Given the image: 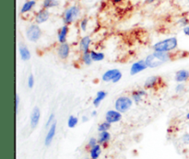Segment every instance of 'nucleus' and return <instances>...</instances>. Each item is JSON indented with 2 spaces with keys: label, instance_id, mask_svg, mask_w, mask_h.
Segmentation results:
<instances>
[{
  "label": "nucleus",
  "instance_id": "obj_11",
  "mask_svg": "<svg viewBox=\"0 0 189 159\" xmlns=\"http://www.w3.org/2000/svg\"><path fill=\"white\" fill-rule=\"evenodd\" d=\"M40 118H41V111L40 109L38 107H34L31 114V127L32 129L37 127V125L39 124L40 122Z\"/></svg>",
  "mask_w": 189,
  "mask_h": 159
},
{
  "label": "nucleus",
  "instance_id": "obj_38",
  "mask_svg": "<svg viewBox=\"0 0 189 159\" xmlns=\"http://www.w3.org/2000/svg\"><path fill=\"white\" fill-rule=\"evenodd\" d=\"M88 121H89V118H88L87 116H83V117H82V122H88Z\"/></svg>",
  "mask_w": 189,
  "mask_h": 159
},
{
  "label": "nucleus",
  "instance_id": "obj_21",
  "mask_svg": "<svg viewBox=\"0 0 189 159\" xmlns=\"http://www.w3.org/2000/svg\"><path fill=\"white\" fill-rule=\"evenodd\" d=\"M35 5H36V1H34V0H28V1H26L23 4L21 9H20V13L21 14H25V13L30 12L32 8L35 6Z\"/></svg>",
  "mask_w": 189,
  "mask_h": 159
},
{
  "label": "nucleus",
  "instance_id": "obj_43",
  "mask_svg": "<svg viewBox=\"0 0 189 159\" xmlns=\"http://www.w3.org/2000/svg\"><path fill=\"white\" fill-rule=\"evenodd\" d=\"M188 3H189V0H188Z\"/></svg>",
  "mask_w": 189,
  "mask_h": 159
},
{
  "label": "nucleus",
  "instance_id": "obj_28",
  "mask_svg": "<svg viewBox=\"0 0 189 159\" xmlns=\"http://www.w3.org/2000/svg\"><path fill=\"white\" fill-rule=\"evenodd\" d=\"M88 23H89V19L87 18H84V19H81L79 26H80V29H81L82 32H86L87 27H88Z\"/></svg>",
  "mask_w": 189,
  "mask_h": 159
},
{
  "label": "nucleus",
  "instance_id": "obj_20",
  "mask_svg": "<svg viewBox=\"0 0 189 159\" xmlns=\"http://www.w3.org/2000/svg\"><path fill=\"white\" fill-rule=\"evenodd\" d=\"M107 96V92L104 90H100L96 93V97L93 99V105L95 108H98L101 104V102Z\"/></svg>",
  "mask_w": 189,
  "mask_h": 159
},
{
  "label": "nucleus",
  "instance_id": "obj_1",
  "mask_svg": "<svg viewBox=\"0 0 189 159\" xmlns=\"http://www.w3.org/2000/svg\"><path fill=\"white\" fill-rule=\"evenodd\" d=\"M173 55L170 53H162V52H154L151 54H149L145 61L149 68H156L160 66L164 63H167L172 60Z\"/></svg>",
  "mask_w": 189,
  "mask_h": 159
},
{
  "label": "nucleus",
  "instance_id": "obj_2",
  "mask_svg": "<svg viewBox=\"0 0 189 159\" xmlns=\"http://www.w3.org/2000/svg\"><path fill=\"white\" fill-rule=\"evenodd\" d=\"M178 46V40L176 37H171L158 41L153 45L154 52L171 53L174 51Z\"/></svg>",
  "mask_w": 189,
  "mask_h": 159
},
{
  "label": "nucleus",
  "instance_id": "obj_41",
  "mask_svg": "<svg viewBox=\"0 0 189 159\" xmlns=\"http://www.w3.org/2000/svg\"><path fill=\"white\" fill-rule=\"evenodd\" d=\"M155 0H147V3H149V4H151V3H153Z\"/></svg>",
  "mask_w": 189,
  "mask_h": 159
},
{
  "label": "nucleus",
  "instance_id": "obj_30",
  "mask_svg": "<svg viewBox=\"0 0 189 159\" xmlns=\"http://www.w3.org/2000/svg\"><path fill=\"white\" fill-rule=\"evenodd\" d=\"M97 144H99V142H98V139H96V138H94V137H92L90 140H89V143H88V146L90 147V148H92V147H93L94 145H96Z\"/></svg>",
  "mask_w": 189,
  "mask_h": 159
},
{
  "label": "nucleus",
  "instance_id": "obj_22",
  "mask_svg": "<svg viewBox=\"0 0 189 159\" xmlns=\"http://www.w3.org/2000/svg\"><path fill=\"white\" fill-rule=\"evenodd\" d=\"M110 140H111V134L109 133L108 131L100 132L99 138H98V142L100 144H106Z\"/></svg>",
  "mask_w": 189,
  "mask_h": 159
},
{
  "label": "nucleus",
  "instance_id": "obj_33",
  "mask_svg": "<svg viewBox=\"0 0 189 159\" xmlns=\"http://www.w3.org/2000/svg\"><path fill=\"white\" fill-rule=\"evenodd\" d=\"M178 23L182 26V27H186V26H187L189 23V20L187 19V18H182V19H179V21H178Z\"/></svg>",
  "mask_w": 189,
  "mask_h": 159
},
{
  "label": "nucleus",
  "instance_id": "obj_32",
  "mask_svg": "<svg viewBox=\"0 0 189 159\" xmlns=\"http://www.w3.org/2000/svg\"><path fill=\"white\" fill-rule=\"evenodd\" d=\"M54 120H55V114L52 113V114L49 116V118H48V121H47V122H46V127H50V126L55 122Z\"/></svg>",
  "mask_w": 189,
  "mask_h": 159
},
{
  "label": "nucleus",
  "instance_id": "obj_13",
  "mask_svg": "<svg viewBox=\"0 0 189 159\" xmlns=\"http://www.w3.org/2000/svg\"><path fill=\"white\" fill-rule=\"evenodd\" d=\"M189 79V71L182 69L179 70L175 73L174 75V80L178 83H184L186 81H187Z\"/></svg>",
  "mask_w": 189,
  "mask_h": 159
},
{
  "label": "nucleus",
  "instance_id": "obj_5",
  "mask_svg": "<svg viewBox=\"0 0 189 159\" xmlns=\"http://www.w3.org/2000/svg\"><path fill=\"white\" fill-rule=\"evenodd\" d=\"M26 37L32 42L38 41L42 37V30L39 27V25L32 24L31 26H29L28 29L26 30Z\"/></svg>",
  "mask_w": 189,
  "mask_h": 159
},
{
  "label": "nucleus",
  "instance_id": "obj_25",
  "mask_svg": "<svg viewBox=\"0 0 189 159\" xmlns=\"http://www.w3.org/2000/svg\"><path fill=\"white\" fill-rule=\"evenodd\" d=\"M91 55L92 58L93 60V62H101L104 59L105 55L103 53H100V52H95V51H91Z\"/></svg>",
  "mask_w": 189,
  "mask_h": 159
},
{
  "label": "nucleus",
  "instance_id": "obj_17",
  "mask_svg": "<svg viewBox=\"0 0 189 159\" xmlns=\"http://www.w3.org/2000/svg\"><path fill=\"white\" fill-rule=\"evenodd\" d=\"M68 31H69L68 25H65V24L59 30L58 35H57V39H58L59 43H65V42H66V38H67Z\"/></svg>",
  "mask_w": 189,
  "mask_h": 159
},
{
  "label": "nucleus",
  "instance_id": "obj_24",
  "mask_svg": "<svg viewBox=\"0 0 189 159\" xmlns=\"http://www.w3.org/2000/svg\"><path fill=\"white\" fill-rule=\"evenodd\" d=\"M82 62L86 65H92L93 60L92 58V55H91V51H88V52H83L82 53Z\"/></svg>",
  "mask_w": 189,
  "mask_h": 159
},
{
  "label": "nucleus",
  "instance_id": "obj_31",
  "mask_svg": "<svg viewBox=\"0 0 189 159\" xmlns=\"http://www.w3.org/2000/svg\"><path fill=\"white\" fill-rule=\"evenodd\" d=\"M34 83H35V81H34V76H33V75H30L29 77H28V87H29L30 88H32L34 87Z\"/></svg>",
  "mask_w": 189,
  "mask_h": 159
},
{
  "label": "nucleus",
  "instance_id": "obj_15",
  "mask_svg": "<svg viewBox=\"0 0 189 159\" xmlns=\"http://www.w3.org/2000/svg\"><path fill=\"white\" fill-rule=\"evenodd\" d=\"M91 44H92V38L90 36H84L79 41V49H80V51L82 53L90 51Z\"/></svg>",
  "mask_w": 189,
  "mask_h": 159
},
{
  "label": "nucleus",
  "instance_id": "obj_7",
  "mask_svg": "<svg viewBox=\"0 0 189 159\" xmlns=\"http://www.w3.org/2000/svg\"><path fill=\"white\" fill-rule=\"evenodd\" d=\"M162 82V78L157 76V75H152L150 76L146 79L144 83V89H152L155 88L156 87H159L160 83Z\"/></svg>",
  "mask_w": 189,
  "mask_h": 159
},
{
  "label": "nucleus",
  "instance_id": "obj_36",
  "mask_svg": "<svg viewBox=\"0 0 189 159\" xmlns=\"http://www.w3.org/2000/svg\"><path fill=\"white\" fill-rule=\"evenodd\" d=\"M183 142L185 144H189V133H186L184 136H183Z\"/></svg>",
  "mask_w": 189,
  "mask_h": 159
},
{
  "label": "nucleus",
  "instance_id": "obj_35",
  "mask_svg": "<svg viewBox=\"0 0 189 159\" xmlns=\"http://www.w3.org/2000/svg\"><path fill=\"white\" fill-rule=\"evenodd\" d=\"M15 103H16V111L18 112L19 105H20V96H19V94H16V96H15Z\"/></svg>",
  "mask_w": 189,
  "mask_h": 159
},
{
  "label": "nucleus",
  "instance_id": "obj_10",
  "mask_svg": "<svg viewBox=\"0 0 189 159\" xmlns=\"http://www.w3.org/2000/svg\"><path fill=\"white\" fill-rule=\"evenodd\" d=\"M70 54V46L67 42L65 43H60V45L57 48V54L60 59L65 60L68 58Z\"/></svg>",
  "mask_w": 189,
  "mask_h": 159
},
{
  "label": "nucleus",
  "instance_id": "obj_26",
  "mask_svg": "<svg viewBox=\"0 0 189 159\" xmlns=\"http://www.w3.org/2000/svg\"><path fill=\"white\" fill-rule=\"evenodd\" d=\"M79 123V119L73 115L69 116L68 120H67V126L69 128H75L77 126V124Z\"/></svg>",
  "mask_w": 189,
  "mask_h": 159
},
{
  "label": "nucleus",
  "instance_id": "obj_3",
  "mask_svg": "<svg viewBox=\"0 0 189 159\" xmlns=\"http://www.w3.org/2000/svg\"><path fill=\"white\" fill-rule=\"evenodd\" d=\"M80 14V8L78 6H71L66 8L64 12L63 21L65 25H69L73 23Z\"/></svg>",
  "mask_w": 189,
  "mask_h": 159
},
{
  "label": "nucleus",
  "instance_id": "obj_12",
  "mask_svg": "<svg viewBox=\"0 0 189 159\" xmlns=\"http://www.w3.org/2000/svg\"><path fill=\"white\" fill-rule=\"evenodd\" d=\"M56 123L54 122L49 128V131H48L46 137L44 139V144L46 146H49L52 144V142L55 138V135H56Z\"/></svg>",
  "mask_w": 189,
  "mask_h": 159
},
{
  "label": "nucleus",
  "instance_id": "obj_18",
  "mask_svg": "<svg viewBox=\"0 0 189 159\" xmlns=\"http://www.w3.org/2000/svg\"><path fill=\"white\" fill-rule=\"evenodd\" d=\"M19 52H20V58H21L22 61L26 62V61H29L31 59V56H32L31 53H30L29 49L26 46H24V45L20 46V49H19Z\"/></svg>",
  "mask_w": 189,
  "mask_h": 159
},
{
  "label": "nucleus",
  "instance_id": "obj_14",
  "mask_svg": "<svg viewBox=\"0 0 189 159\" xmlns=\"http://www.w3.org/2000/svg\"><path fill=\"white\" fill-rule=\"evenodd\" d=\"M131 96H132L133 101L136 104H139L142 101L143 97L147 96V92H146V89H137V90L132 91Z\"/></svg>",
  "mask_w": 189,
  "mask_h": 159
},
{
  "label": "nucleus",
  "instance_id": "obj_29",
  "mask_svg": "<svg viewBox=\"0 0 189 159\" xmlns=\"http://www.w3.org/2000/svg\"><path fill=\"white\" fill-rule=\"evenodd\" d=\"M185 89H186V87H185V85H184L183 83H179V84H177V86L175 87V92H176L177 94L183 93V92L185 91Z\"/></svg>",
  "mask_w": 189,
  "mask_h": 159
},
{
  "label": "nucleus",
  "instance_id": "obj_23",
  "mask_svg": "<svg viewBox=\"0 0 189 159\" xmlns=\"http://www.w3.org/2000/svg\"><path fill=\"white\" fill-rule=\"evenodd\" d=\"M59 6V1L58 0H43V7L49 9V8H53Z\"/></svg>",
  "mask_w": 189,
  "mask_h": 159
},
{
  "label": "nucleus",
  "instance_id": "obj_44",
  "mask_svg": "<svg viewBox=\"0 0 189 159\" xmlns=\"http://www.w3.org/2000/svg\"><path fill=\"white\" fill-rule=\"evenodd\" d=\"M34 1H36V0H34Z\"/></svg>",
  "mask_w": 189,
  "mask_h": 159
},
{
  "label": "nucleus",
  "instance_id": "obj_6",
  "mask_svg": "<svg viewBox=\"0 0 189 159\" xmlns=\"http://www.w3.org/2000/svg\"><path fill=\"white\" fill-rule=\"evenodd\" d=\"M122 120V113L116 110H110L105 114V121L112 123L118 122Z\"/></svg>",
  "mask_w": 189,
  "mask_h": 159
},
{
  "label": "nucleus",
  "instance_id": "obj_16",
  "mask_svg": "<svg viewBox=\"0 0 189 159\" xmlns=\"http://www.w3.org/2000/svg\"><path fill=\"white\" fill-rule=\"evenodd\" d=\"M120 70L118 69H110V70H107L103 75H102V81L103 82H112L114 80V78L115 77V75L118 74Z\"/></svg>",
  "mask_w": 189,
  "mask_h": 159
},
{
  "label": "nucleus",
  "instance_id": "obj_4",
  "mask_svg": "<svg viewBox=\"0 0 189 159\" xmlns=\"http://www.w3.org/2000/svg\"><path fill=\"white\" fill-rule=\"evenodd\" d=\"M133 105V99L127 96H121L119 97L115 103V108L121 113H125L128 111Z\"/></svg>",
  "mask_w": 189,
  "mask_h": 159
},
{
  "label": "nucleus",
  "instance_id": "obj_34",
  "mask_svg": "<svg viewBox=\"0 0 189 159\" xmlns=\"http://www.w3.org/2000/svg\"><path fill=\"white\" fill-rule=\"evenodd\" d=\"M122 76H123V75H122V73H121V72L119 71V72H118V74H117V75H115V77L114 78V80H113L112 82H113V83H118V82H119V81L121 80Z\"/></svg>",
  "mask_w": 189,
  "mask_h": 159
},
{
  "label": "nucleus",
  "instance_id": "obj_9",
  "mask_svg": "<svg viewBox=\"0 0 189 159\" xmlns=\"http://www.w3.org/2000/svg\"><path fill=\"white\" fill-rule=\"evenodd\" d=\"M147 68H149V67H148V65H147L146 61H145V60H139V61L134 63V64L131 65V68H130V75H137V74H138V73H140V72L146 70Z\"/></svg>",
  "mask_w": 189,
  "mask_h": 159
},
{
  "label": "nucleus",
  "instance_id": "obj_37",
  "mask_svg": "<svg viewBox=\"0 0 189 159\" xmlns=\"http://www.w3.org/2000/svg\"><path fill=\"white\" fill-rule=\"evenodd\" d=\"M183 32L185 33V35H187V36H188L189 37V25L186 26V27H184V29H183Z\"/></svg>",
  "mask_w": 189,
  "mask_h": 159
},
{
  "label": "nucleus",
  "instance_id": "obj_27",
  "mask_svg": "<svg viewBox=\"0 0 189 159\" xmlns=\"http://www.w3.org/2000/svg\"><path fill=\"white\" fill-rule=\"evenodd\" d=\"M110 128H111V123L105 121L104 122H101V124H99L98 131H99V132H101V131H108Z\"/></svg>",
  "mask_w": 189,
  "mask_h": 159
},
{
  "label": "nucleus",
  "instance_id": "obj_8",
  "mask_svg": "<svg viewBox=\"0 0 189 159\" xmlns=\"http://www.w3.org/2000/svg\"><path fill=\"white\" fill-rule=\"evenodd\" d=\"M49 18H50V12L48 11V9L43 7L41 10H39L37 12L34 20H35L36 24L39 25V24H43V23L46 22L49 19Z\"/></svg>",
  "mask_w": 189,
  "mask_h": 159
},
{
  "label": "nucleus",
  "instance_id": "obj_19",
  "mask_svg": "<svg viewBox=\"0 0 189 159\" xmlns=\"http://www.w3.org/2000/svg\"><path fill=\"white\" fill-rule=\"evenodd\" d=\"M101 154V146L100 144H97L93 147L90 148V156L92 159H98Z\"/></svg>",
  "mask_w": 189,
  "mask_h": 159
},
{
  "label": "nucleus",
  "instance_id": "obj_40",
  "mask_svg": "<svg viewBox=\"0 0 189 159\" xmlns=\"http://www.w3.org/2000/svg\"><path fill=\"white\" fill-rule=\"evenodd\" d=\"M96 115H97V111H96V110H93V111L92 112V117H95Z\"/></svg>",
  "mask_w": 189,
  "mask_h": 159
},
{
  "label": "nucleus",
  "instance_id": "obj_39",
  "mask_svg": "<svg viewBox=\"0 0 189 159\" xmlns=\"http://www.w3.org/2000/svg\"><path fill=\"white\" fill-rule=\"evenodd\" d=\"M112 1H113V2H114L115 4H118V3H121V2H122L123 0H112Z\"/></svg>",
  "mask_w": 189,
  "mask_h": 159
},
{
  "label": "nucleus",
  "instance_id": "obj_42",
  "mask_svg": "<svg viewBox=\"0 0 189 159\" xmlns=\"http://www.w3.org/2000/svg\"><path fill=\"white\" fill-rule=\"evenodd\" d=\"M187 120H188V121H189V112H188V113H187Z\"/></svg>",
  "mask_w": 189,
  "mask_h": 159
}]
</instances>
